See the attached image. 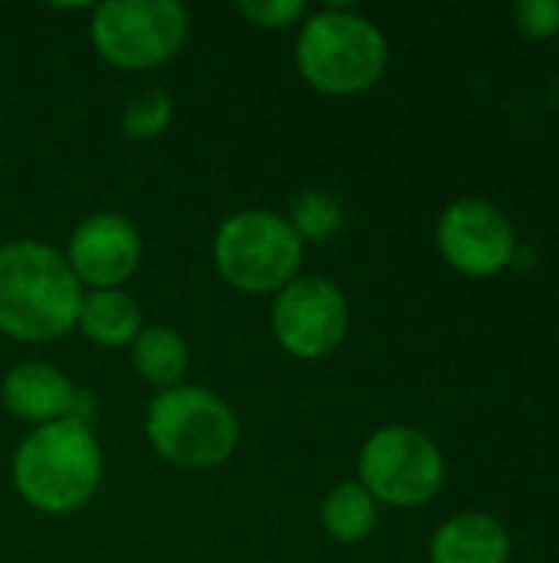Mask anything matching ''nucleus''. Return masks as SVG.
<instances>
[{
	"label": "nucleus",
	"mask_w": 559,
	"mask_h": 563,
	"mask_svg": "<svg viewBox=\"0 0 559 563\" xmlns=\"http://www.w3.org/2000/svg\"><path fill=\"white\" fill-rule=\"evenodd\" d=\"M82 284L66 257L43 241H10L0 247V333L46 343L76 327Z\"/></svg>",
	"instance_id": "f257e3e1"
},
{
	"label": "nucleus",
	"mask_w": 559,
	"mask_h": 563,
	"mask_svg": "<svg viewBox=\"0 0 559 563\" xmlns=\"http://www.w3.org/2000/svg\"><path fill=\"white\" fill-rule=\"evenodd\" d=\"M102 482V449L86 419L36 426L13 455L16 495L43 515L86 508Z\"/></svg>",
	"instance_id": "f03ea898"
},
{
	"label": "nucleus",
	"mask_w": 559,
	"mask_h": 563,
	"mask_svg": "<svg viewBox=\"0 0 559 563\" xmlns=\"http://www.w3.org/2000/svg\"><path fill=\"white\" fill-rule=\"evenodd\" d=\"M300 76L329 96H356L379 82L389 63V43L382 30L346 10L326 7L303 20L297 36Z\"/></svg>",
	"instance_id": "7ed1b4c3"
},
{
	"label": "nucleus",
	"mask_w": 559,
	"mask_h": 563,
	"mask_svg": "<svg viewBox=\"0 0 559 563\" xmlns=\"http://www.w3.org/2000/svg\"><path fill=\"white\" fill-rule=\"evenodd\" d=\"M145 432L165 462L191 472L224 465L241 442L234 409L214 389L185 383L152 399Z\"/></svg>",
	"instance_id": "20e7f679"
},
{
	"label": "nucleus",
	"mask_w": 559,
	"mask_h": 563,
	"mask_svg": "<svg viewBox=\"0 0 559 563\" xmlns=\"http://www.w3.org/2000/svg\"><path fill=\"white\" fill-rule=\"evenodd\" d=\"M303 241L287 218L244 208L231 214L214 234V267L241 294H280L300 271Z\"/></svg>",
	"instance_id": "39448f33"
},
{
	"label": "nucleus",
	"mask_w": 559,
	"mask_h": 563,
	"mask_svg": "<svg viewBox=\"0 0 559 563\" xmlns=\"http://www.w3.org/2000/svg\"><path fill=\"white\" fill-rule=\"evenodd\" d=\"M188 40V10L175 0H105L92 10V46L115 69H155Z\"/></svg>",
	"instance_id": "423d86ee"
},
{
	"label": "nucleus",
	"mask_w": 559,
	"mask_h": 563,
	"mask_svg": "<svg viewBox=\"0 0 559 563\" xmlns=\"http://www.w3.org/2000/svg\"><path fill=\"white\" fill-rule=\"evenodd\" d=\"M359 485L392 508H418L441 492L445 459L425 432L385 426L359 452Z\"/></svg>",
	"instance_id": "0eeeda50"
},
{
	"label": "nucleus",
	"mask_w": 559,
	"mask_h": 563,
	"mask_svg": "<svg viewBox=\"0 0 559 563\" xmlns=\"http://www.w3.org/2000/svg\"><path fill=\"white\" fill-rule=\"evenodd\" d=\"M277 343L297 360L329 356L349 330V303L329 277H293L270 310Z\"/></svg>",
	"instance_id": "6e6552de"
},
{
	"label": "nucleus",
	"mask_w": 559,
	"mask_h": 563,
	"mask_svg": "<svg viewBox=\"0 0 559 563\" xmlns=\"http://www.w3.org/2000/svg\"><path fill=\"white\" fill-rule=\"evenodd\" d=\"M438 247L455 271L468 277H488L511 264L514 228L491 201L461 198L448 205L438 221Z\"/></svg>",
	"instance_id": "1a4fd4ad"
},
{
	"label": "nucleus",
	"mask_w": 559,
	"mask_h": 563,
	"mask_svg": "<svg viewBox=\"0 0 559 563\" xmlns=\"http://www.w3.org/2000/svg\"><path fill=\"white\" fill-rule=\"evenodd\" d=\"M63 257L79 284L92 290H122L142 264V238L125 214L96 211L76 224Z\"/></svg>",
	"instance_id": "9d476101"
},
{
	"label": "nucleus",
	"mask_w": 559,
	"mask_h": 563,
	"mask_svg": "<svg viewBox=\"0 0 559 563\" xmlns=\"http://www.w3.org/2000/svg\"><path fill=\"white\" fill-rule=\"evenodd\" d=\"M3 406L33 426H49L59 419H86V393H79L69 376L43 360L16 363L3 376ZM89 422V419H86Z\"/></svg>",
	"instance_id": "9b49d317"
},
{
	"label": "nucleus",
	"mask_w": 559,
	"mask_h": 563,
	"mask_svg": "<svg viewBox=\"0 0 559 563\" xmlns=\"http://www.w3.org/2000/svg\"><path fill=\"white\" fill-rule=\"evenodd\" d=\"M511 538L488 515H458L432 538V563H507Z\"/></svg>",
	"instance_id": "f8f14e48"
},
{
	"label": "nucleus",
	"mask_w": 559,
	"mask_h": 563,
	"mask_svg": "<svg viewBox=\"0 0 559 563\" xmlns=\"http://www.w3.org/2000/svg\"><path fill=\"white\" fill-rule=\"evenodd\" d=\"M76 327L99 346H132L142 333V307L125 290H89L82 294Z\"/></svg>",
	"instance_id": "ddd939ff"
},
{
	"label": "nucleus",
	"mask_w": 559,
	"mask_h": 563,
	"mask_svg": "<svg viewBox=\"0 0 559 563\" xmlns=\"http://www.w3.org/2000/svg\"><path fill=\"white\" fill-rule=\"evenodd\" d=\"M132 363L145 383L158 386V393L175 389L188 369V343L175 327H145L132 340Z\"/></svg>",
	"instance_id": "4468645a"
},
{
	"label": "nucleus",
	"mask_w": 559,
	"mask_h": 563,
	"mask_svg": "<svg viewBox=\"0 0 559 563\" xmlns=\"http://www.w3.org/2000/svg\"><path fill=\"white\" fill-rule=\"evenodd\" d=\"M379 501L359 485V482H343L336 485L323 505H320V521L329 538L339 544H359L372 534L376 518H379Z\"/></svg>",
	"instance_id": "2eb2a0df"
},
{
	"label": "nucleus",
	"mask_w": 559,
	"mask_h": 563,
	"mask_svg": "<svg viewBox=\"0 0 559 563\" xmlns=\"http://www.w3.org/2000/svg\"><path fill=\"white\" fill-rule=\"evenodd\" d=\"M343 205L336 195L306 188L290 201V228L297 231L300 241H329L343 228Z\"/></svg>",
	"instance_id": "dca6fc26"
},
{
	"label": "nucleus",
	"mask_w": 559,
	"mask_h": 563,
	"mask_svg": "<svg viewBox=\"0 0 559 563\" xmlns=\"http://www.w3.org/2000/svg\"><path fill=\"white\" fill-rule=\"evenodd\" d=\"M175 115V102L165 89H142L122 109V132L135 142L155 139L168 129Z\"/></svg>",
	"instance_id": "f3484780"
},
{
	"label": "nucleus",
	"mask_w": 559,
	"mask_h": 563,
	"mask_svg": "<svg viewBox=\"0 0 559 563\" xmlns=\"http://www.w3.org/2000/svg\"><path fill=\"white\" fill-rule=\"evenodd\" d=\"M237 10H241V16H247L250 23L267 26V30H283L306 16L303 0H244V3H237Z\"/></svg>",
	"instance_id": "a211bd4d"
},
{
	"label": "nucleus",
	"mask_w": 559,
	"mask_h": 563,
	"mask_svg": "<svg viewBox=\"0 0 559 563\" xmlns=\"http://www.w3.org/2000/svg\"><path fill=\"white\" fill-rule=\"evenodd\" d=\"M517 23L530 36H554L559 30V0H524L514 7Z\"/></svg>",
	"instance_id": "6ab92c4d"
}]
</instances>
